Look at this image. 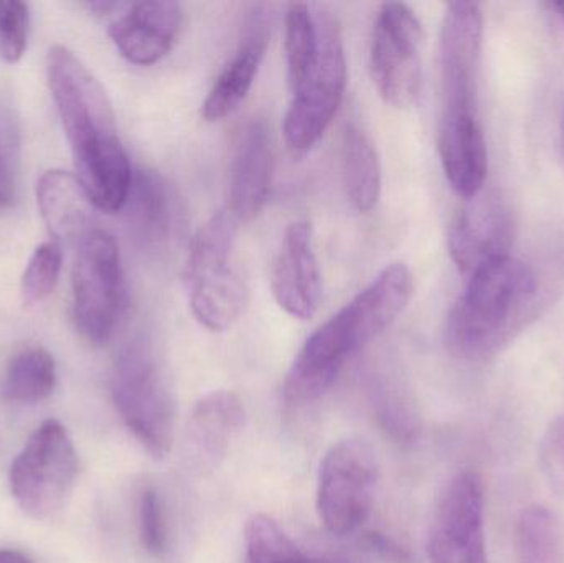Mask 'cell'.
<instances>
[{
	"instance_id": "cell-1",
	"label": "cell",
	"mask_w": 564,
	"mask_h": 563,
	"mask_svg": "<svg viewBox=\"0 0 564 563\" xmlns=\"http://www.w3.org/2000/svg\"><path fill=\"white\" fill-rule=\"evenodd\" d=\"M46 79L72 149L76 177L93 207L106 214L121 212L131 192L134 171L119 138L115 109L105 86L63 45L48 50Z\"/></svg>"
},
{
	"instance_id": "cell-2",
	"label": "cell",
	"mask_w": 564,
	"mask_h": 563,
	"mask_svg": "<svg viewBox=\"0 0 564 563\" xmlns=\"http://www.w3.org/2000/svg\"><path fill=\"white\" fill-rule=\"evenodd\" d=\"M413 293V274L406 264L391 263L384 268L307 337L285 373V402L302 407L322 399L347 364L403 314Z\"/></svg>"
},
{
	"instance_id": "cell-3",
	"label": "cell",
	"mask_w": 564,
	"mask_h": 563,
	"mask_svg": "<svg viewBox=\"0 0 564 563\" xmlns=\"http://www.w3.org/2000/svg\"><path fill=\"white\" fill-rule=\"evenodd\" d=\"M539 291L535 271L516 258L480 268L447 317V349L467 362L496 356L535 316Z\"/></svg>"
},
{
	"instance_id": "cell-4",
	"label": "cell",
	"mask_w": 564,
	"mask_h": 563,
	"mask_svg": "<svg viewBox=\"0 0 564 563\" xmlns=\"http://www.w3.org/2000/svg\"><path fill=\"white\" fill-rule=\"evenodd\" d=\"M238 221L224 208L192 238L184 268L188 306L195 320L214 333L234 326L250 300L247 280L235 264Z\"/></svg>"
},
{
	"instance_id": "cell-5",
	"label": "cell",
	"mask_w": 564,
	"mask_h": 563,
	"mask_svg": "<svg viewBox=\"0 0 564 563\" xmlns=\"http://www.w3.org/2000/svg\"><path fill=\"white\" fill-rule=\"evenodd\" d=\"M111 397L142 448L154 458H167L174 446V393L154 347L144 337L126 344L116 356Z\"/></svg>"
},
{
	"instance_id": "cell-6",
	"label": "cell",
	"mask_w": 564,
	"mask_h": 563,
	"mask_svg": "<svg viewBox=\"0 0 564 563\" xmlns=\"http://www.w3.org/2000/svg\"><path fill=\"white\" fill-rule=\"evenodd\" d=\"M78 453L65 426L46 420L26 440L10 466V492L23 515L35 521L55 518L78 478Z\"/></svg>"
},
{
	"instance_id": "cell-7",
	"label": "cell",
	"mask_w": 564,
	"mask_h": 563,
	"mask_svg": "<svg viewBox=\"0 0 564 563\" xmlns=\"http://www.w3.org/2000/svg\"><path fill=\"white\" fill-rule=\"evenodd\" d=\"M73 321L83 339L105 346L124 313L126 281L118 241L108 231H89L73 263Z\"/></svg>"
},
{
	"instance_id": "cell-8",
	"label": "cell",
	"mask_w": 564,
	"mask_h": 563,
	"mask_svg": "<svg viewBox=\"0 0 564 563\" xmlns=\"http://www.w3.org/2000/svg\"><path fill=\"white\" fill-rule=\"evenodd\" d=\"M322 42L317 62L297 88L284 116L285 142L297 154L311 151L334 121L345 88L347 56L344 39L334 17L321 12Z\"/></svg>"
},
{
	"instance_id": "cell-9",
	"label": "cell",
	"mask_w": 564,
	"mask_h": 563,
	"mask_svg": "<svg viewBox=\"0 0 564 563\" xmlns=\"http://www.w3.org/2000/svg\"><path fill=\"white\" fill-rule=\"evenodd\" d=\"M378 466L373 452L358 440L335 443L318 468L317 512L335 538L357 532L373 509Z\"/></svg>"
},
{
	"instance_id": "cell-10",
	"label": "cell",
	"mask_w": 564,
	"mask_h": 563,
	"mask_svg": "<svg viewBox=\"0 0 564 563\" xmlns=\"http://www.w3.org/2000/svg\"><path fill=\"white\" fill-rule=\"evenodd\" d=\"M421 43L423 26L416 13L406 3H381L371 36V78L394 108H408L420 96Z\"/></svg>"
},
{
	"instance_id": "cell-11",
	"label": "cell",
	"mask_w": 564,
	"mask_h": 563,
	"mask_svg": "<svg viewBox=\"0 0 564 563\" xmlns=\"http://www.w3.org/2000/svg\"><path fill=\"white\" fill-rule=\"evenodd\" d=\"M482 36L479 3H447L440 42L441 118H479L477 91Z\"/></svg>"
},
{
	"instance_id": "cell-12",
	"label": "cell",
	"mask_w": 564,
	"mask_h": 563,
	"mask_svg": "<svg viewBox=\"0 0 564 563\" xmlns=\"http://www.w3.org/2000/svg\"><path fill=\"white\" fill-rule=\"evenodd\" d=\"M431 563H487L486 496L477 473L463 472L444 489L427 535Z\"/></svg>"
},
{
	"instance_id": "cell-13",
	"label": "cell",
	"mask_w": 564,
	"mask_h": 563,
	"mask_svg": "<svg viewBox=\"0 0 564 563\" xmlns=\"http://www.w3.org/2000/svg\"><path fill=\"white\" fill-rule=\"evenodd\" d=\"M512 240L510 212L499 197L480 192L454 218L447 243L454 263L469 278L486 264L510 257Z\"/></svg>"
},
{
	"instance_id": "cell-14",
	"label": "cell",
	"mask_w": 564,
	"mask_h": 563,
	"mask_svg": "<svg viewBox=\"0 0 564 563\" xmlns=\"http://www.w3.org/2000/svg\"><path fill=\"white\" fill-rule=\"evenodd\" d=\"M274 300L295 320L308 321L322 303V273L311 221L295 220L285 228L271 278Z\"/></svg>"
},
{
	"instance_id": "cell-15",
	"label": "cell",
	"mask_w": 564,
	"mask_h": 563,
	"mask_svg": "<svg viewBox=\"0 0 564 563\" xmlns=\"http://www.w3.org/2000/svg\"><path fill=\"white\" fill-rule=\"evenodd\" d=\"M184 23V10L171 0L129 3L108 29L122 58L132 65L152 66L169 55Z\"/></svg>"
},
{
	"instance_id": "cell-16",
	"label": "cell",
	"mask_w": 564,
	"mask_h": 563,
	"mask_svg": "<svg viewBox=\"0 0 564 563\" xmlns=\"http://www.w3.org/2000/svg\"><path fill=\"white\" fill-rule=\"evenodd\" d=\"M273 178V148L268 126L251 119L238 132L228 175V207L235 220L258 217L270 195Z\"/></svg>"
},
{
	"instance_id": "cell-17",
	"label": "cell",
	"mask_w": 564,
	"mask_h": 563,
	"mask_svg": "<svg viewBox=\"0 0 564 563\" xmlns=\"http://www.w3.org/2000/svg\"><path fill=\"white\" fill-rule=\"evenodd\" d=\"M245 405L237 393L215 390L195 403L184 435V455L194 472L218 468L245 425Z\"/></svg>"
},
{
	"instance_id": "cell-18",
	"label": "cell",
	"mask_w": 564,
	"mask_h": 563,
	"mask_svg": "<svg viewBox=\"0 0 564 563\" xmlns=\"http://www.w3.org/2000/svg\"><path fill=\"white\" fill-rule=\"evenodd\" d=\"M437 148L453 191L464 201L477 197L489 171V152L479 118H441Z\"/></svg>"
},
{
	"instance_id": "cell-19",
	"label": "cell",
	"mask_w": 564,
	"mask_h": 563,
	"mask_svg": "<svg viewBox=\"0 0 564 563\" xmlns=\"http://www.w3.org/2000/svg\"><path fill=\"white\" fill-rule=\"evenodd\" d=\"M124 208L138 237L151 247L167 245L181 230V198L172 184L151 169L134 171Z\"/></svg>"
},
{
	"instance_id": "cell-20",
	"label": "cell",
	"mask_w": 564,
	"mask_h": 563,
	"mask_svg": "<svg viewBox=\"0 0 564 563\" xmlns=\"http://www.w3.org/2000/svg\"><path fill=\"white\" fill-rule=\"evenodd\" d=\"M36 205L56 243H78L95 230L88 194L76 174L50 169L36 181Z\"/></svg>"
},
{
	"instance_id": "cell-21",
	"label": "cell",
	"mask_w": 564,
	"mask_h": 563,
	"mask_svg": "<svg viewBox=\"0 0 564 563\" xmlns=\"http://www.w3.org/2000/svg\"><path fill=\"white\" fill-rule=\"evenodd\" d=\"M268 40L270 36H268L267 25L261 20H257L253 29L238 46L234 58L221 69L208 91L202 105V116L205 121H221L243 105L257 82L258 72L267 53Z\"/></svg>"
},
{
	"instance_id": "cell-22",
	"label": "cell",
	"mask_w": 564,
	"mask_h": 563,
	"mask_svg": "<svg viewBox=\"0 0 564 563\" xmlns=\"http://www.w3.org/2000/svg\"><path fill=\"white\" fill-rule=\"evenodd\" d=\"M341 169L345 188L358 212L373 210L380 201L383 174L381 162L367 132L358 126H347L341 141Z\"/></svg>"
},
{
	"instance_id": "cell-23",
	"label": "cell",
	"mask_w": 564,
	"mask_h": 563,
	"mask_svg": "<svg viewBox=\"0 0 564 563\" xmlns=\"http://www.w3.org/2000/svg\"><path fill=\"white\" fill-rule=\"evenodd\" d=\"M55 386V359L43 347L32 346L10 359L2 392L10 402L39 403L52 396Z\"/></svg>"
},
{
	"instance_id": "cell-24",
	"label": "cell",
	"mask_w": 564,
	"mask_h": 563,
	"mask_svg": "<svg viewBox=\"0 0 564 563\" xmlns=\"http://www.w3.org/2000/svg\"><path fill=\"white\" fill-rule=\"evenodd\" d=\"M321 12L308 3H291L285 10L284 52L289 88H297L314 68L321 52Z\"/></svg>"
},
{
	"instance_id": "cell-25",
	"label": "cell",
	"mask_w": 564,
	"mask_h": 563,
	"mask_svg": "<svg viewBox=\"0 0 564 563\" xmlns=\"http://www.w3.org/2000/svg\"><path fill=\"white\" fill-rule=\"evenodd\" d=\"M245 563H350L341 559L312 557L297 548L270 516L257 515L245 528Z\"/></svg>"
},
{
	"instance_id": "cell-26",
	"label": "cell",
	"mask_w": 564,
	"mask_h": 563,
	"mask_svg": "<svg viewBox=\"0 0 564 563\" xmlns=\"http://www.w3.org/2000/svg\"><path fill=\"white\" fill-rule=\"evenodd\" d=\"M517 563H562L558 519L542 506L525 509L517 524Z\"/></svg>"
},
{
	"instance_id": "cell-27",
	"label": "cell",
	"mask_w": 564,
	"mask_h": 563,
	"mask_svg": "<svg viewBox=\"0 0 564 563\" xmlns=\"http://www.w3.org/2000/svg\"><path fill=\"white\" fill-rule=\"evenodd\" d=\"M371 405L381 429L400 445H411L420 435V416L403 389L393 382L371 387Z\"/></svg>"
},
{
	"instance_id": "cell-28",
	"label": "cell",
	"mask_w": 564,
	"mask_h": 563,
	"mask_svg": "<svg viewBox=\"0 0 564 563\" xmlns=\"http://www.w3.org/2000/svg\"><path fill=\"white\" fill-rule=\"evenodd\" d=\"M62 245L50 240L35 248L20 283V293L26 306L42 303L55 291L62 273Z\"/></svg>"
},
{
	"instance_id": "cell-29",
	"label": "cell",
	"mask_w": 564,
	"mask_h": 563,
	"mask_svg": "<svg viewBox=\"0 0 564 563\" xmlns=\"http://www.w3.org/2000/svg\"><path fill=\"white\" fill-rule=\"evenodd\" d=\"M30 10L20 0H0V58L15 65L29 43Z\"/></svg>"
},
{
	"instance_id": "cell-30",
	"label": "cell",
	"mask_w": 564,
	"mask_h": 563,
	"mask_svg": "<svg viewBox=\"0 0 564 563\" xmlns=\"http://www.w3.org/2000/svg\"><path fill=\"white\" fill-rule=\"evenodd\" d=\"M138 521L142 548L152 557H161L167 548V524L161 495L154 486H145L139 495Z\"/></svg>"
},
{
	"instance_id": "cell-31",
	"label": "cell",
	"mask_w": 564,
	"mask_h": 563,
	"mask_svg": "<svg viewBox=\"0 0 564 563\" xmlns=\"http://www.w3.org/2000/svg\"><path fill=\"white\" fill-rule=\"evenodd\" d=\"M540 466L552 488L564 496V415L550 425L540 443Z\"/></svg>"
},
{
	"instance_id": "cell-32",
	"label": "cell",
	"mask_w": 564,
	"mask_h": 563,
	"mask_svg": "<svg viewBox=\"0 0 564 563\" xmlns=\"http://www.w3.org/2000/svg\"><path fill=\"white\" fill-rule=\"evenodd\" d=\"M367 544L371 551L377 552L384 561L394 563L410 562L411 557L408 549H404L397 539L390 538V535L381 534V532H371V534L367 535Z\"/></svg>"
},
{
	"instance_id": "cell-33",
	"label": "cell",
	"mask_w": 564,
	"mask_h": 563,
	"mask_svg": "<svg viewBox=\"0 0 564 563\" xmlns=\"http://www.w3.org/2000/svg\"><path fill=\"white\" fill-rule=\"evenodd\" d=\"M13 198V185L10 182L9 171L3 164L2 158H0V207H6L12 202Z\"/></svg>"
},
{
	"instance_id": "cell-34",
	"label": "cell",
	"mask_w": 564,
	"mask_h": 563,
	"mask_svg": "<svg viewBox=\"0 0 564 563\" xmlns=\"http://www.w3.org/2000/svg\"><path fill=\"white\" fill-rule=\"evenodd\" d=\"M86 9L91 10V12H95L96 15H111V13H115L116 10L118 12H121L122 9H124L126 3L121 2H106V0H96V2H86L85 3Z\"/></svg>"
},
{
	"instance_id": "cell-35",
	"label": "cell",
	"mask_w": 564,
	"mask_h": 563,
	"mask_svg": "<svg viewBox=\"0 0 564 563\" xmlns=\"http://www.w3.org/2000/svg\"><path fill=\"white\" fill-rule=\"evenodd\" d=\"M0 563H33L30 561L29 555L20 551H12V549H2L0 551Z\"/></svg>"
},
{
	"instance_id": "cell-36",
	"label": "cell",
	"mask_w": 564,
	"mask_h": 563,
	"mask_svg": "<svg viewBox=\"0 0 564 563\" xmlns=\"http://www.w3.org/2000/svg\"><path fill=\"white\" fill-rule=\"evenodd\" d=\"M550 7H552L553 10H555L556 15L562 19V22L564 23V2H556V3H550Z\"/></svg>"
},
{
	"instance_id": "cell-37",
	"label": "cell",
	"mask_w": 564,
	"mask_h": 563,
	"mask_svg": "<svg viewBox=\"0 0 564 563\" xmlns=\"http://www.w3.org/2000/svg\"><path fill=\"white\" fill-rule=\"evenodd\" d=\"M563 132H564V128H563Z\"/></svg>"
}]
</instances>
